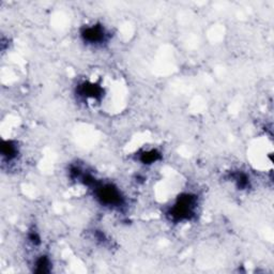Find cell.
Instances as JSON below:
<instances>
[{
  "instance_id": "obj_1",
  "label": "cell",
  "mask_w": 274,
  "mask_h": 274,
  "mask_svg": "<svg viewBox=\"0 0 274 274\" xmlns=\"http://www.w3.org/2000/svg\"><path fill=\"white\" fill-rule=\"evenodd\" d=\"M197 198L192 194H181L170 207L169 216L174 222H184L192 219L197 207Z\"/></svg>"
},
{
  "instance_id": "obj_2",
  "label": "cell",
  "mask_w": 274,
  "mask_h": 274,
  "mask_svg": "<svg viewBox=\"0 0 274 274\" xmlns=\"http://www.w3.org/2000/svg\"><path fill=\"white\" fill-rule=\"evenodd\" d=\"M94 186V194L97 199L101 204L107 207H120L124 204V196L121 192L113 184H99L97 186L96 182Z\"/></svg>"
},
{
  "instance_id": "obj_3",
  "label": "cell",
  "mask_w": 274,
  "mask_h": 274,
  "mask_svg": "<svg viewBox=\"0 0 274 274\" xmlns=\"http://www.w3.org/2000/svg\"><path fill=\"white\" fill-rule=\"evenodd\" d=\"M81 36L88 44H102L107 40V31L102 25H90L83 29Z\"/></svg>"
},
{
  "instance_id": "obj_4",
  "label": "cell",
  "mask_w": 274,
  "mask_h": 274,
  "mask_svg": "<svg viewBox=\"0 0 274 274\" xmlns=\"http://www.w3.org/2000/svg\"><path fill=\"white\" fill-rule=\"evenodd\" d=\"M19 154V147L13 141H3L1 144V155L8 162L16 159Z\"/></svg>"
},
{
  "instance_id": "obj_5",
  "label": "cell",
  "mask_w": 274,
  "mask_h": 274,
  "mask_svg": "<svg viewBox=\"0 0 274 274\" xmlns=\"http://www.w3.org/2000/svg\"><path fill=\"white\" fill-rule=\"evenodd\" d=\"M80 96L86 98V99H99L102 94V89L100 88L99 85L96 84H83L80 88Z\"/></svg>"
},
{
  "instance_id": "obj_6",
  "label": "cell",
  "mask_w": 274,
  "mask_h": 274,
  "mask_svg": "<svg viewBox=\"0 0 274 274\" xmlns=\"http://www.w3.org/2000/svg\"><path fill=\"white\" fill-rule=\"evenodd\" d=\"M159 158H160V153L158 151L150 150V151H146V152H143L142 158L139 160H141V162L144 164H152L154 162L158 161Z\"/></svg>"
},
{
  "instance_id": "obj_7",
  "label": "cell",
  "mask_w": 274,
  "mask_h": 274,
  "mask_svg": "<svg viewBox=\"0 0 274 274\" xmlns=\"http://www.w3.org/2000/svg\"><path fill=\"white\" fill-rule=\"evenodd\" d=\"M36 266H37V272L45 273V272L49 271L50 261H49V259L47 258L46 256H41L40 258L37 259Z\"/></svg>"
}]
</instances>
